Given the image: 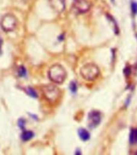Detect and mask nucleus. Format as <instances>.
Here are the masks:
<instances>
[{
  "label": "nucleus",
  "instance_id": "nucleus-1",
  "mask_svg": "<svg viewBox=\"0 0 137 155\" xmlns=\"http://www.w3.org/2000/svg\"><path fill=\"white\" fill-rule=\"evenodd\" d=\"M48 77L54 83L62 84L67 77V72L60 64H54L49 69Z\"/></svg>",
  "mask_w": 137,
  "mask_h": 155
},
{
  "label": "nucleus",
  "instance_id": "nucleus-2",
  "mask_svg": "<svg viewBox=\"0 0 137 155\" xmlns=\"http://www.w3.org/2000/svg\"><path fill=\"white\" fill-rule=\"evenodd\" d=\"M80 73L87 81H94L100 74V68L94 64H88L82 68Z\"/></svg>",
  "mask_w": 137,
  "mask_h": 155
},
{
  "label": "nucleus",
  "instance_id": "nucleus-20",
  "mask_svg": "<svg viewBox=\"0 0 137 155\" xmlns=\"http://www.w3.org/2000/svg\"><path fill=\"white\" fill-rule=\"evenodd\" d=\"M136 37H137V34H136Z\"/></svg>",
  "mask_w": 137,
  "mask_h": 155
},
{
  "label": "nucleus",
  "instance_id": "nucleus-9",
  "mask_svg": "<svg viewBox=\"0 0 137 155\" xmlns=\"http://www.w3.org/2000/svg\"><path fill=\"white\" fill-rule=\"evenodd\" d=\"M129 142L132 145L137 143V129H132L129 134Z\"/></svg>",
  "mask_w": 137,
  "mask_h": 155
},
{
  "label": "nucleus",
  "instance_id": "nucleus-14",
  "mask_svg": "<svg viewBox=\"0 0 137 155\" xmlns=\"http://www.w3.org/2000/svg\"><path fill=\"white\" fill-rule=\"evenodd\" d=\"M69 88H70V90H71V92L73 93H76L77 91V84L75 82V81H72L71 82V84H70L69 85Z\"/></svg>",
  "mask_w": 137,
  "mask_h": 155
},
{
  "label": "nucleus",
  "instance_id": "nucleus-18",
  "mask_svg": "<svg viewBox=\"0 0 137 155\" xmlns=\"http://www.w3.org/2000/svg\"><path fill=\"white\" fill-rule=\"evenodd\" d=\"M2 38L0 35V54L2 53Z\"/></svg>",
  "mask_w": 137,
  "mask_h": 155
},
{
  "label": "nucleus",
  "instance_id": "nucleus-17",
  "mask_svg": "<svg viewBox=\"0 0 137 155\" xmlns=\"http://www.w3.org/2000/svg\"><path fill=\"white\" fill-rule=\"evenodd\" d=\"M123 73H124V75H125L126 77H128V76L131 74V68L126 67L125 68H124V70H123Z\"/></svg>",
  "mask_w": 137,
  "mask_h": 155
},
{
  "label": "nucleus",
  "instance_id": "nucleus-19",
  "mask_svg": "<svg viewBox=\"0 0 137 155\" xmlns=\"http://www.w3.org/2000/svg\"><path fill=\"white\" fill-rule=\"evenodd\" d=\"M75 154H77V155L81 154V151L79 150H77L75 151Z\"/></svg>",
  "mask_w": 137,
  "mask_h": 155
},
{
  "label": "nucleus",
  "instance_id": "nucleus-13",
  "mask_svg": "<svg viewBox=\"0 0 137 155\" xmlns=\"http://www.w3.org/2000/svg\"><path fill=\"white\" fill-rule=\"evenodd\" d=\"M131 10L133 15L137 14V2L133 0L131 2Z\"/></svg>",
  "mask_w": 137,
  "mask_h": 155
},
{
  "label": "nucleus",
  "instance_id": "nucleus-11",
  "mask_svg": "<svg viewBox=\"0 0 137 155\" xmlns=\"http://www.w3.org/2000/svg\"><path fill=\"white\" fill-rule=\"evenodd\" d=\"M24 91H25L26 93H27V94L29 97H33V98H37L38 97L37 92H36L34 88H31V87H27Z\"/></svg>",
  "mask_w": 137,
  "mask_h": 155
},
{
  "label": "nucleus",
  "instance_id": "nucleus-8",
  "mask_svg": "<svg viewBox=\"0 0 137 155\" xmlns=\"http://www.w3.org/2000/svg\"><path fill=\"white\" fill-rule=\"evenodd\" d=\"M78 134H79V137H80V139L84 141H88L90 138V134H89L88 130L84 129V128L79 129V130H78Z\"/></svg>",
  "mask_w": 137,
  "mask_h": 155
},
{
  "label": "nucleus",
  "instance_id": "nucleus-12",
  "mask_svg": "<svg viewBox=\"0 0 137 155\" xmlns=\"http://www.w3.org/2000/svg\"><path fill=\"white\" fill-rule=\"evenodd\" d=\"M18 75L21 77H25L27 76V70L23 66H20L18 68Z\"/></svg>",
  "mask_w": 137,
  "mask_h": 155
},
{
  "label": "nucleus",
  "instance_id": "nucleus-16",
  "mask_svg": "<svg viewBox=\"0 0 137 155\" xmlns=\"http://www.w3.org/2000/svg\"><path fill=\"white\" fill-rule=\"evenodd\" d=\"M18 125H19V127L21 130H24V127H25V120L23 118H20L18 120Z\"/></svg>",
  "mask_w": 137,
  "mask_h": 155
},
{
  "label": "nucleus",
  "instance_id": "nucleus-5",
  "mask_svg": "<svg viewBox=\"0 0 137 155\" xmlns=\"http://www.w3.org/2000/svg\"><path fill=\"white\" fill-rule=\"evenodd\" d=\"M91 7V2L88 0H75L72 9L75 14H84L88 12Z\"/></svg>",
  "mask_w": 137,
  "mask_h": 155
},
{
  "label": "nucleus",
  "instance_id": "nucleus-6",
  "mask_svg": "<svg viewBox=\"0 0 137 155\" xmlns=\"http://www.w3.org/2000/svg\"><path fill=\"white\" fill-rule=\"evenodd\" d=\"M101 121V114L100 112L93 110L88 114V126L90 129H95Z\"/></svg>",
  "mask_w": 137,
  "mask_h": 155
},
{
  "label": "nucleus",
  "instance_id": "nucleus-10",
  "mask_svg": "<svg viewBox=\"0 0 137 155\" xmlns=\"http://www.w3.org/2000/svg\"><path fill=\"white\" fill-rule=\"evenodd\" d=\"M33 137H34V133L30 130H25L21 135V138L23 141H29Z\"/></svg>",
  "mask_w": 137,
  "mask_h": 155
},
{
  "label": "nucleus",
  "instance_id": "nucleus-4",
  "mask_svg": "<svg viewBox=\"0 0 137 155\" xmlns=\"http://www.w3.org/2000/svg\"><path fill=\"white\" fill-rule=\"evenodd\" d=\"M1 28L5 31H12L17 25V19L11 14L5 15L0 21Z\"/></svg>",
  "mask_w": 137,
  "mask_h": 155
},
{
  "label": "nucleus",
  "instance_id": "nucleus-3",
  "mask_svg": "<svg viewBox=\"0 0 137 155\" xmlns=\"http://www.w3.org/2000/svg\"><path fill=\"white\" fill-rule=\"evenodd\" d=\"M43 93L49 102L55 103L60 97V91L53 84H46L43 86Z\"/></svg>",
  "mask_w": 137,
  "mask_h": 155
},
{
  "label": "nucleus",
  "instance_id": "nucleus-15",
  "mask_svg": "<svg viewBox=\"0 0 137 155\" xmlns=\"http://www.w3.org/2000/svg\"><path fill=\"white\" fill-rule=\"evenodd\" d=\"M107 18H108V19H109L110 21H112V23H113V24H114V25H115V31H116V34H118V33H119L118 25H117V23H116V20H115V19H113V18H112V17L111 16V15H108V14L107 15Z\"/></svg>",
  "mask_w": 137,
  "mask_h": 155
},
{
  "label": "nucleus",
  "instance_id": "nucleus-7",
  "mask_svg": "<svg viewBox=\"0 0 137 155\" xmlns=\"http://www.w3.org/2000/svg\"><path fill=\"white\" fill-rule=\"evenodd\" d=\"M51 8L57 13H61L65 9V0H49Z\"/></svg>",
  "mask_w": 137,
  "mask_h": 155
}]
</instances>
